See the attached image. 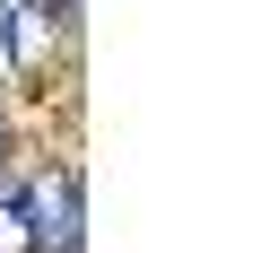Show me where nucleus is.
Listing matches in <instances>:
<instances>
[{
  "instance_id": "obj_1",
  "label": "nucleus",
  "mask_w": 261,
  "mask_h": 253,
  "mask_svg": "<svg viewBox=\"0 0 261 253\" xmlns=\"http://www.w3.org/2000/svg\"><path fill=\"white\" fill-rule=\"evenodd\" d=\"M27 218H35V253H87V175L79 157H44L18 175Z\"/></svg>"
},
{
  "instance_id": "obj_2",
  "label": "nucleus",
  "mask_w": 261,
  "mask_h": 253,
  "mask_svg": "<svg viewBox=\"0 0 261 253\" xmlns=\"http://www.w3.org/2000/svg\"><path fill=\"white\" fill-rule=\"evenodd\" d=\"M70 44H79V35L53 27L44 9H27V0H9V9H0V70H9V87H44L53 61H61Z\"/></svg>"
},
{
  "instance_id": "obj_3",
  "label": "nucleus",
  "mask_w": 261,
  "mask_h": 253,
  "mask_svg": "<svg viewBox=\"0 0 261 253\" xmlns=\"http://www.w3.org/2000/svg\"><path fill=\"white\" fill-rule=\"evenodd\" d=\"M0 253H35V218H27L18 175H0Z\"/></svg>"
},
{
  "instance_id": "obj_4",
  "label": "nucleus",
  "mask_w": 261,
  "mask_h": 253,
  "mask_svg": "<svg viewBox=\"0 0 261 253\" xmlns=\"http://www.w3.org/2000/svg\"><path fill=\"white\" fill-rule=\"evenodd\" d=\"M27 9H44L53 27H70V35H79V0H27Z\"/></svg>"
},
{
  "instance_id": "obj_5",
  "label": "nucleus",
  "mask_w": 261,
  "mask_h": 253,
  "mask_svg": "<svg viewBox=\"0 0 261 253\" xmlns=\"http://www.w3.org/2000/svg\"><path fill=\"white\" fill-rule=\"evenodd\" d=\"M9 149H18V131H9V105H0V175H9Z\"/></svg>"
}]
</instances>
